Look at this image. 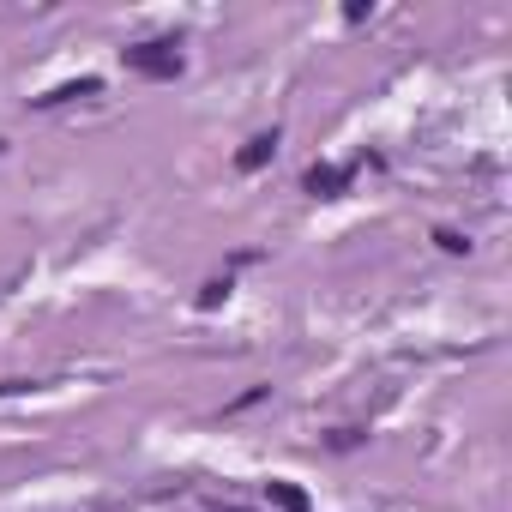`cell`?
<instances>
[{"instance_id":"cell-1","label":"cell","mask_w":512,"mask_h":512,"mask_svg":"<svg viewBox=\"0 0 512 512\" xmlns=\"http://www.w3.org/2000/svg\"><path fill=\"white\" fill-rule=\"evenodd\" d=\"M121 67L139 73V79H151V85H169V79L187 73V55H181L175 37H145V43H127L121 49Z\"/></svg>"},{"instance_id":"cell-2","label":"cell","mask_w":512,"mask_h":512,"mask_svg":"<svg viewBox=\"0 0 512 512\" xmlns=\"http://www.w3.org/2000/svg\"><path fill=\"white\" fill-rule=\"evenodd\" d=\"M350 175H356V163H308L302 187H308L314 199H338V193L350 187Z\"/></svg>"},{"instance_id":"cell-3","label":"cell","mask_w":512,"mask_h":512,"mask_svg":"<svg viewBox=\"0 0 512 512\" xmlns=\"http://www.w3.org/2000/svg\"><path fill=\"white\" fill-rule=\"evenodd\" d=\"M266 506L272 512H314V494L302 482H290V476H272L266 482Z\"/></svg>"},{"instance_id":"cell-4","label":"cell","mask_w":512,"mask_h":512,"mask_svg":"<svg viewBox=\"0 0 512 512\" xmlns=\"http://www.w3.org/2000/svg\"><path fill=\"white\" fill-rule=\"evenodd\" d=\"M272 157H278V127H272V133H253V139L235 151V169H241V175H260Z\"/></svg>"},{"instance_id":"cell-5","label":"cell","mask_w":512,"mask_h":512,"mask_svg":"<svg viewBox=\"0 0 512 512\" xmlns=\"http://www.w3.org/2000/svg\"><path fill=\"white\" fill-rule=\"evenodd\" d=\"M97 91H103V79H91V73H85V79H67V85H55V91H43V97H37V109H61V103H79V97H97Z\"/></svg>"},{"instance_id":"cell-6","label":"cell","mask_w":512,"mask_h":512,"mask_svg":"<svg viewBox=\"0 0 512 512\" xmlns=\"http://www.w3.org/2000/svg\"><path fill=\"white\" fill-rule=\"evenodd\" d=\"M229 290H235V278H229V272H223V278H211V284L199 290V314H211V308H223V302H229Z\"/></svg>"},{"instance_id":"cell-7","label":"cell","mask_w":512,"mask_h":512,"mask_svg":"<svg viewBox=\"0 0 512 512\" xmlns=\"http://www.w3.org/2000/svg\"><path fill=\"white\" fill-rule=\"evenodd\" d=\"M434 241H440V253H470V241L458 229H434Z\"/></svg>"},{"instance_id":"cell-8","label":"cell","mask_w":512,"mask_h":512,"mask_svg":"<svg viewBox=\"0 0 512 512\" xmlns=\"http://www.w3.org/2000/svg\"><path fill=\"white\" fill-rule=\"evenodd\" d=\"M0 151H7V139H0Z\"/></svg>"}]
</instances>
